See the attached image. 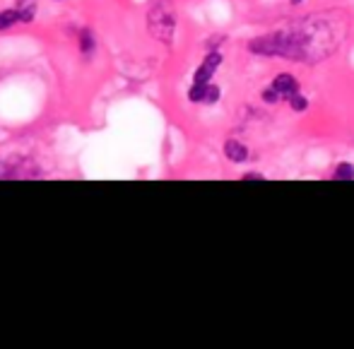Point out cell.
<instances>
[{"mask_svg":"<svg viewBox=\"0 0 354 349\" xmlns=\"http://www.w3.org/2000/svg\"><path fill=\"white\" fill-rule=\"evenodd\" d=\"M345 39V24L335 17H311L280 32L263 34L248 44L258 56H280L287 61L318 63L337 51Z\"/></svg>","mask_w":354,"mask_h":349,"instance_id":"1","label":"cell"},{"mask_svg":"<svg viewBox=\"0 0 354 349\" xmlns=\"http://www.w3.org/2000/svg\"><path fill=\"white\" fill-rule=\"evenodd\" d=\"M149 32L164 44H171L174 32H176V15L169 0H159L152 10H149Z\"/></svg>","mask_w":354,"mask_h":349,"instance_id":"2","label":"cell"},{"mask_svg":"<svg viewBox=\"0 0 354 349\" xmlns=\"http://www.w3.org/2000/svg\"><path fill=\"white\" fill-rule=\"evenodd\" d=\"M297 94H299V79H294L292 75H280V77L272 79L270 87L263 89V102L280 104V102H289Z\"/></svg>","mask_w":354,"mask_h":349,"instance_id":"3","label":"cell"},{"mask_svg":"<svg viewBox=\"0 0 354 349\" xmlns=\"http://www.w3.org/2000/svg\"><path fill=\"white\" fill-rule=\"evenodd\" d=\"M219 63H222V53H219V51H210V53H207V58L203 61V66L196 70L193 84H207V82H210Z\"/></svg>","mask_w":354,"mask_h":349,"instance_id":"4","label":"cell"},{"mask_svg":"<svg viewBox=\"0 0 354 349\" xmlns=\"http://www.w3.org/2000/svg\"><path fill=\"white\" fill-rule=\"evenodd\" d=\"M188 99L196 104H214L219 99V87L214 84H193L191 92H188Z\"/></svg>","mask_w":354,"mask_h":349,"instance_id":"5","label":"cell"},{"mask_svg":"<svg viewBox=\"0 0 354 349\" xmlns=\"http://www.w3.org/2000/svg\"><path fill=\"white\" fill-rule=\"evenodd\" d=\"M224 154H227V159H229V162H234V164H241V162H246V159H248L246 144H241L239 140H229V142L224 144Z\"/></svg>","mask_w":354,"mask_h":349,"instance_id":"6","label":"cell"},{"mask_svg":"<svg viewBox=\"0 0 354 349\" xmlns=\"http://www.w3.org/2000/svg\"><path fill=\"white\" fill-rule=\"evenodd\" d=\"M19 19H32V15H24L19 10H5V12H0V29H8L10 24L19 22Z\"/></svg>","mask_w":354,"mask_h":349,"instance_id":"7","label":"cell"},{"mask_svg":"<svg viewBox=\"0 0 354 349\" xmlns=\"http://www.w3.org/2000/svg\"><path fill=\"white\" fill-rule=\"evenodd\" d=\"M333 178H337V181L354 178V167H352V164H340V167L335 169V173H333Z\"/></svg>","mask_w":354,"mask_h":349,"instance_id":"8","label":"cell"},{"mask_svg":"<svg viewBox=\"0 0 354 349\" xmlns=\"http://www.w3.org/2000/svg\"><path fill=\"white\" fill-rule=\"evenodd\" d=\"M289 106H292L294 111H306L308 102H306V99L301 97V92H299L297 97H292V99H289Z\"/></svg>","mask_w":354,"mask_h":349,"instance_id":"9","label":"cell"},{"mask_svg":"<svg viewBox=\"0 0 354 349\" xmlns=\"http://www.w3.org/2000/svg\"><path fill=\"white\" fill-rule=\"evenodd\" d=\"M292 3H301V0H292Z\"/></svg>","mask_w":354,"mask_h":349,"instance_id":"10","label":"cell"}]
</instances>
